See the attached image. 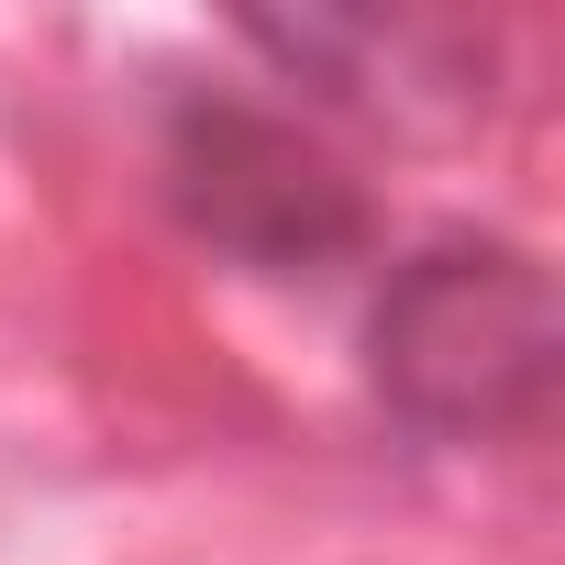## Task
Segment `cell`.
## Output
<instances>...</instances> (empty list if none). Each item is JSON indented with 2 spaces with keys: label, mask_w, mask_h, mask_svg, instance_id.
Returning a JSON list of instances; mask_svg holds the SVG:
<instances>
[{
  "label": "cell",
  "mask_w": 565,
  "mask_h": 565,
  "mask_svg": "<svg viewBox=\"0 0 565 565\" xmlns=\"http://www.w3.org/2000/svg\"><path fill=\"white\" fill-rule=\"evenodd\" d=\"M554 366V289L532 255L444 244L377 311V388L433 433H488L543 399Z\"/></svg>",
  "instance_id": "cell-1"
}]
</instances>
